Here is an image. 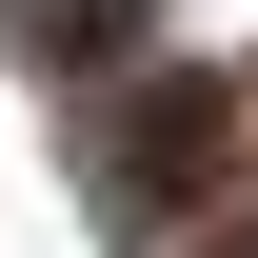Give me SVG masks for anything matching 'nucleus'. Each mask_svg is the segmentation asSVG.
Masks as SVG:
<instances>
[{"instance_id":"nucleus-1","label":"nucleus","mask_w":258,"mask_h":258,"mask_svg":"<svg viewBox=\"0 0 258 258\" xmlns=\"http://www.w3.org/2000/svg\"><path fill=\"white\" fill-rule=\"evenodd\" d=\"M219 139H238V99H219V60L139 80V99H119V139H99V199H119V219H159V199H179L199 159H219Z\"/></svg>"},{"instance_id":"nucleus-2","label":"nucleus","mask_w":258,"mask_h":258,"mask_svg":"<svg viewBox=\"0 0 258 258\" xmlns=\"http://www.w3.org/2000/svg\"><path fill=\"white\" fill-rule=\"evenodd\" d=\"M0 40H20L40 80H99V60L139 40V0H0Z\"/></svg>"}]
</instances>
